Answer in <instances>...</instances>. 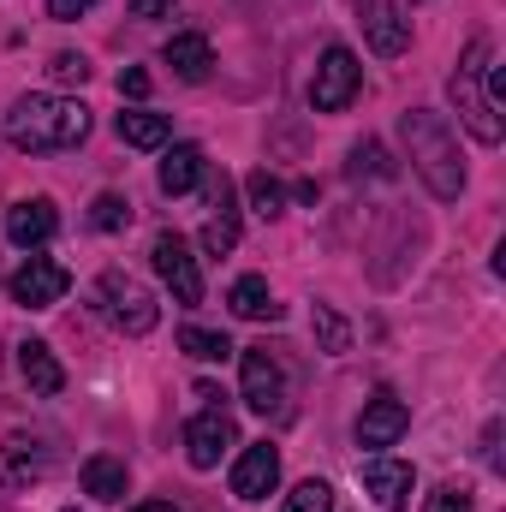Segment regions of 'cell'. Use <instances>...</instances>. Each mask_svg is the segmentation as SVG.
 Masks as SVG:
<instances>
[{"label":"cell","instance_id":"7c38bea8","mask_svg":"<svg viewBox=\"0 0 506 512\" xmlns=\"http://www.w3.org/2000/svg\"><path fill=\"white\" fill-rule=\"evenodd\" d=\"M6 239H12L18 251H36V245H48V239H54V203H48V197L12 203V209H6Z\"/></svg>","mask_w":506,"mask_h":512},{"label":"cell","instance_id":"d4e9b609","mask_svg":"<svg viewBox=\"0 0 506 512\" xmlns=\"http://www.w3.org/2000/svg\"><path fill=\"white\" fill-rule=\"evenodd\" d=\"M245 185H251V209L262 215V221H274V215H280V203H286V191H280V179H274V173H251Z\"/></svg>","mask_w":506,"mask_h":512},{"label":"cell","instance_id":"d6a6232c","mask_svg":"<svg viewBox=\"0 0 506 512\" xmlns=\"http://www.w3.org/2000/svg\"><path fill=\"white\" fill-rule=\"evenodd\" d=\"M131 18H173V0H131Z\"/></svg>","mask_w":506,"mask_h":512},{"label":"cell","instance_id":"836d02e7","mask_svg":"<svg viewBox=\"0 0 506 512\" xmlns=\"http://www.w3.org/2000/svg\"><path fill=\"white\" fill-rule=\"evenodd\" d=\"M131 512H179L173 501H143V507H131Z\"/></svg>","mask_w":506,"mask_h":512},{"label":"cell","instance_id":"f546056e","mask_svg":"<svg viewBox=\"0 0 506 512\" xmlns=\"http://www.w3.org/2000/svg\"><path fill=\"white\" fill-rule=\"evenodd\" d=\"M423 512H471V489H459V483H441V489L423 501Z\"/></svg>","mask_w":506,"mask_h":512},{"label":"cell","instance_id":"44dd1931","mask_svg":"<svg viewBox=\"0 0 506 512\" xmlns=\"http://www.w3.org/2000/svg\"><path fill=\"white\" fill-rule=\"evenodd\" d=\"M84 495H96V501H120V495H126V465L108 459V453H90V459H84Z\"/></svg>","mask_w":506,"mask_h":512},{"label":"cell","instance_id":"f1b7e54d","mask_svg":"<svg viewBox=\"0 0 506 512\" xmlns=\"http://www.w3.org/2000/svg\"><path fill=\"white\" fill-rule=\"evenodd\" d=\"M48 78H54V84H84V78H90V60H84V54H54V60H48Z\"/></svg>","mask_w":506,"mask_h":512},{"label":"cell","instance_id":"1f68e13d","mask_svg":"<svg viewBox=\"0 0 506 512\" xmlns=\"http://www.w3.org/2000/svg\"><path fill=\"white\" fill-rule=\"evenodd\" d=\"M96 0H48V18H60V24H72L78 12H90Z\"/></svg>","mask_w":506,"mask_h":512},{"label":"cell","instance_id":"52a82bcc","mask_svg":"<svg viewBox=\"0 0 506 512\" xmlns=\"http://www.w3.org/2000/svg\"><path fill=\"white\" fill-rule=\"evenodd\" d=\"M66 286H72V274H66L60 262H48V256H30V262L12 274V298H18L24 310H48V304H60Z\"/></svg>","mask_w":506,"mask_h":512},{"label":"cell","instance_id":"277c9868","mask_svg":"<svg viewBox=\"0 0 506 512\" xmlns=\"http://www.w3.org/2000/svg\"><path fill=\"white\" fill-rule=\"evenodd\" d=\"M358 84H364L358 54H352V48H328L322 66H316V84H310V108H316V114H340V108H352Z\"/></svg>","mask_w":506,"mask_h":512},{"label":"cell","instance_id":"8992f818","mask_svg":"<svg viewBox=\"0 0 506 512\" xmlns=\"http://www.w3.org/2000/svg\"><path fill=\"white\" fill-rule=\"evenodd\" d=\"M239 441V429H233V417L221 411V405H209V411H197L191 423H185V459L197 465V471H209V465H221V453Z\"/></svg>","mask_w":506,"mask_h":512},{"label":"cell","instance_id":"ffe728a7","mask_svg":"<svg viewBox=\"0 0 506 512\" xmlns=\"http://www.w3.org/2000/svg\"><path fill=\"white\" fill-rule=\"evenodd\" d=\"M227 304H233V316H245V322H274V316H280V304H274V292H268V280H262V274L233 280Z\"/></svg>","mask_w":506,"mask_h":512},{"label":"cell","instance_id":"484cf974","mask_svg":"<svg viewBox=\"0 0 506 512\" xmlns=\"http://www.w3.org/2000/svg\"><path fill=\"white\" fill-rule=\"evenodd\" d=\"M280 512H334V489L310 477V483H298V489L286 495V507H280Z\"/></svg>","mask_w":506,"mask_h":512},{"label":"cell","instance_id":"d6986e66","mask_svg":"<svg viewBox=\"0 0 506 512\" xmlns=\"http://www.w3.org/2000/svg\"><path fill=\"white\" fill-rule=\"evenodd\" d=\"M18 370H24V382H30V393H42V399L66 387V370L54 364V352H48L42 340H24V346H18Z\"/></svg>","mask_w":506,"mask_h":512},{"label":"cell","instance_id":"e0dca14e","mask_svg":"<svg viewBox=\"0 0 506 512\" xmlns=\"http://www.w3.org/2000/svg\"><path fill=\"white\" fill-rule=\"evenodd\" d=\"M233 245H239V209H233V185L221 179V185H215V215L203 221V251L227 256Z\"/></svg>","mask_w":506,"mask_h":512},{"label":"cell","instance_id":"7402d4cb","mask_svg":"<svg viewBox=\"0 0 506 512\" xmlns=\"http://www.w3.org/2000/svg\"><path fill=\"white\" fill-rule=\"evenodd\" d=\"M114 131H120V143H131V149H161L173 126H167V114H143V108H131V114L114 120Z\"/></svg>","mask_w":506,"mask_h":512},{"label":"cell","instance_id":"603a6c76","mask_svg":"<svg viewBox=\"0 0 506 512\" xmlns=\"http://www.w3.org/2000/svg\"><path fill=\"white\" fill-rule=\"evenodd\" d=\"M179 352L197 358V364H227V358H233V340L215 334V328H185V334H179Z\"/></svg>","mask_w":506,"mask_h":512},{"label":"cell","instance_id":"ac0fdd59","mask_svg":"<svg viewBox=\"0 0 506 512\" xmlns=\"http://www.w3.org/2000/svg\"><path fill=\"white\" fill-rule=\"evenodd\" d=\"M197 185H203V149H197V143H173L167 161H161V191H167V197H185V191H197Z\"/></svg>","mask_w":506,"mask_h":512},{"label":"cell","instance_id":"5b68a950","mask_svg":"<svg viewBox=\"0 0 506 512\" xmlns=\"http://www.w3.org/2000/svg\"><path fill=\"white\" fill-rule=\"evenodd\" d=\"M149 262H155V274L173 286L179 304H197V298H203V268H197V256H191V245H185L179 233H161V239L149 245Z\"/></svg>","mask_w":506,"mask_h":512},{"label":"cell","instance_id":"5bb4252c","mask_svg":"<svg viewBox=\"0 0 506 512\" xmlns=\"http://www.w3.org/2000/svg\"><path fill=\"white\" fill-rule=\"evenodd\" d=\"M364 489L376 495V507L399 512L405 501H411V465H399V459H387V453L364 459Z\"/></svg>","mask_w":506,"mask_h":512},{"label":"cell","instance_id":"2e32d148","mask_svg":"<svg viewBox=\"0 0 506 512\" xmlns=\"http://www.w3.org/2000/svg\"><path fill=\"white\" fill-rule=\"evenodd\" d=\"M42 471H48V453H42L36 441L12 435V441L0 447V483H12V489H30V483H36Z\"/></svg>","mask_w":506,"mask_h":512},{"label":"cell","instance_id":"4dcf8cb0","mask_svg":"<svg viewBox=\"0 0 506 512\" xmlns=\"http://www.w3.org/2000/svg\"><path fill=\"white\" fill-rule=\"evenodd\" d=\"M120 96H131V102L149 96V72H143V66H126V72H120Z\"/></svg>","mask_w":506,"mask_h":512},{"label":"cell","instance_id":"4fadbf2b","mask_svg":"<svg viewBox=\"0 0 506 512\" xmlns=\"http://www.w3.org/2000/svg\"><path fill=\"white\" fill-rule=\"evenodd\" d=\"M239 364H245V405H251V411H280V399H286L280 364H274L268 352H245Z\"/></svg>","mask_w":506,"mask_h":512},{"label":"cell","instance_id":"4316f807","mask_svg":"<svg viewBox=\"0 0 506 512\" xmlns=\"http://www.w3.org/2000/svg\"><path fill=\"white\" fill-rule=\"evenodd\" d=\"M90 221H96L102 233H120V227L131 221V203H126V197H114V191H102V197H96V209H90Z\"/></svg>","mask_w":506,"mask_h":512},{"label":"cell","instance_id":"83f0119b","mask_svg":"<svg viewBox=\"0 0 506 512\" xmlns=\"http://www.w3.org/2000/svg\"><path fill=\"white\" fill-rule=\"evenodd\" d=\"M352 173H358V179H364V173L387 179V173H393V161H387V149H381V143H358V149H352Z\"/></svg>","mask_w":506,"mask_h":512},{"label":"cell","instance_id":"cb8c5ba5","mask_svg":"<svg viewBox=\"0 0 506 512\" xmlns=\"http://www.w3.org/2000/svg\"><path fill=\"white\" fill-rule=\"evenodd\" d=\"M316 340H322V352H328V358H340V352L352 346V328H346L328 304H316Z\"/></svg>","mask_w":506,"mask_h":512},{"label":"cell","instance_id":"7a4b0ae2","mask_svg":"<svg viewBox=\"0 0 506 512\" xmlns=\"http://www.w3.org/2000/svg\"><path fill=\"white\" fill-rule=\"evenodd\" d=\"M405 131V143H411V167L429 179V191L441 197V203H453L459 191H465V167H459V137L447 131V120H435V114H405L399 120Z\"/></svg>","mask_w":506,"mask_h":512},{"label":"cell","instance_id":"30bf717a","mask_svg":"<svg viewBox=\"0 0 506 512\" xmlns=\"http://www.w3.org/2000/svg\"><path fill=\"white\" fill-rule=\"evenodd\" d=\"M274 483H280V453H274L268 441L245 447L239 465H233V495H239V501H268Z\"/></svg>","mask_w":506,"mask_h":512},{"label":"cell","instance_id":"8fae6325","mask_svg":"<svg viewBox=\"0 0 506 512\" xmlns=\"http://www.w3.org/2000/svg\"><path fill=\"white\" fill-rule=\"evenodd\" d=\"M405 429H411V411H405V399L376 393V399L364 405V417H358V447H393Z\"/></svg>","mask_w":506,"mask_h":512},{"label":"cell","instance_id":"e575fe53","mask_svg":"<svg viewBox=\"0 0 506 512\" xmlns=\"http://www.w3.org/2000/svg\"><path fill=\"white\" fill-rule=\"evenodd\" d=\"M66 512H78V507H66Z\"/></svg>","mask_w":506,"mask_h":512},{"label":"cell","instance_id":"6da1fadb","mask_svg":"<svg viewBox=\"0 0 506 512\" xmlns=\"http://www.w3.org/2000/svg\"><path fill=\"white\" fill-rule=\"evenodd\" d=\"M6 137L24 155H54V149H78L90 137V108L72 96H24L6 114Z\"/></svg>","mask_w":506,"mask_h":512},{"label":"cell","instance_id":"ba28073f","mask_svg":"<svg viewBox=\"0 0 506 512\" xmlns=\"http://www.w3.org/2000/svg\"><path fill=\"white\" fill-rule=\"evenodd\" d=\"M102 298H108V310H114V322H120L126 334H149V328L161 322V304H155L137 280H126V274H108V280H102Z\"/></svg>","mask_w":506,"mask_h":512},{"label":"cell","instance_id":"9a60e30c","mask_svg":"<svg viewBox=\"0 0 506 512\" xmlns=\"http://www.w3.org/2000/svg\"><path fill=\"white\" fill-rule=\"evenodd\" d=\"M161 60L185 78V84H203L209 78V66H215V48H209V36H197V30H179L167 48H161Z\"/></svg>","mask_w":506,"mask_h":512},{"label":"cell","instance_id":"3957f363","mask_svg":"<svg viewBox=\"0 0 506 512\" xmlns=\"http://www.w3.org/2000/svg\"><path fill=\"white\" fill-rule=\"evenodd\" d=\"M483 66H489V42L477 36V42L465 48L459 72H453V102H459V120H465V131H471L477 143H501V114H495L489 96H483Z\"/></svg>","mask_w":506,"mask_h":512},{"label":"cell","instance_id":"9c48e42d","mask_svg":"<svg viewBox=\"0 0 506 512\" xmlns=\"http://www.w3.org/2000/svg\"><path fill=\"white\" fill-rule=\"evenodd\" d=\"M358 24H364V36H370V48L376 54H405V42H411V18L399 12V0H358Z\"/></svg>","mask_w":506,"mask_h":512}]
</instances>
